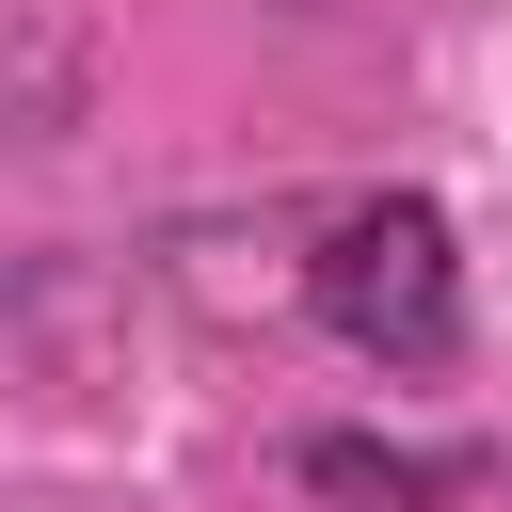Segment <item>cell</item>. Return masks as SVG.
<instances>
[{"label":"cell","instance_id":"cell-1","mask_svg":"<svg viewBox=\"0 0 512 512\" xmlns=\"http://www.w3.org/2000/svg\"><path fill=\"white\" fill-rule=\"evenodd\" d=\"M304 304H320L352 352H384V368H448V352H464V256H448V208H432V192H368V208H336L320 256H304Z\"/></svg>","mask_w":512,"mask_h":512},{"label":"cell","instance_id":"cell-2","mask_svg":"<svg viewBox=\"0 0 512 512\" xmlns=\"http://www.w3.org/2000/svg\"><path fill=\"white\" fill-rule=\"evenodd\" d=\"M304 480H320V496H448V480H480V464H464V448H368V432H320Z\"/></svg>","mask_w":512,"mask_h":512}]
</instances>
